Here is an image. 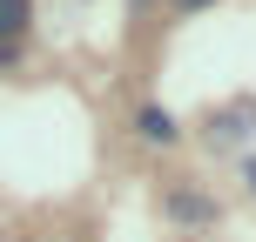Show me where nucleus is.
Returning <instances> with one entry per match:
<instances>
[{
  "label": "nucleus",
  "mask_w": 256,
  "mask_h": 242,
  "mask_svg": "<svg viewBox=\"0 0 256 242\" xmlns=\"http://www.w3.org/2000/svg\"><path fill=\"white\" fill-rule=\"evenodd\" d=\"M142 135H148V141H176V115H168V108H142Z\"/></svg>",
  "instance_id": "f257e3e1"
},
{
  "label": "nucleus",
  "mask_w": 256,
  "mask_h": 242,
  "mask_svg": "<svg viewBox=\"0 0 256 242\" xmlns=\"http://www.w3.org/2000/svg\"><path fill=\"white\" fill-rule=\"evenodd\" d=\"M27 27V0H0V40H14Z\"/></svg>",
  "instance_id": "f03ea898"
},
{
  "label": "nucleus",
  "mask_w": 256,
  "mask_h": 242,
  "mask_svg": "<svg viewBox=\"0 0 256 242\" xmlns=\"http://www.w3.org/2000/svg\"><path fill=\"white\" fill-rule=\"evenodd\" d=\"M176 216H189V222H202V216H209V202H196V195H176Z\"/></svg>",
  "instance_id": "7ed1b4c3"
},
{
  "label": "nucleus",
  "mask_w": 256,
  "mask_h": 242,
  "mask_svg": "<svg viewBox=\"0 0 256 242\" xmlns=\"http://www.w3.org/2000/svg\"><path fill=\"white\" fill-rule=\"evenodd\" d=\"M176 7H189V13H196V7H209V0H176Z\"/></svg>",
  "instance_id": "20e7f679"
},
{
  "label": "nucleus",
  "mask_w": 256,
  "mask_h": 242,
  "mask_svg": "<svg viewBox=\"0 0 256 242\" xmlns=\"http://www.w3.org/2000/svg\"><path fill=\"white\" fill-rule=\"evenodd\" d=\"M250 189H256V162H250Z\"/></svg>",
  "instance_id": "39448f33"
}]
</instances>
